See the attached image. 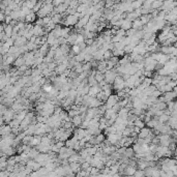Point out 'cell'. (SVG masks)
<instances>
[{"label": "cell", "instance_id": "1", "mask_svg": "<svg viewBox=\"0 0 177 177\" xmlns=\"http://www.w3.org/2000/svg\"><path fill=\"white\" fill-rule=\"evenodd\" d=\"M124 87H125V80L123 79V77L121 75H118L113 83V89L116 92H118V91L124 89Z\"/></svg>", "mask_w": 177, "mask_h": 177}, {"label": "cell", "instance_id": "2", "mask_svg": "<svg viewBox=\"0 0 177 177\" xmlns=\"http://www.w3.org/2000/svg\"><path fill=\"white\" fill-rule=\"evenodd\" d=\"M79 20H80V18H79L76 14H70V15H68L66 19L62 21V24H63L64 26H70V27H72V26L77 25Z\"/></svg>", "mask_w": 177, "mask_h": 177}, {"label": "cell", "instance_id": "3", "mask_svg": "<svg viewBox=\"0 0 177 177\" xmlns=\"http://www.w3.org/2000/svg\"><path fill=\"white\" fill-rule=\"evenodd\" d=\"M158 141H160V145L162 146H169L171 142L176 141L173 137H171L170 134H160L158 136Z\"/></svg>", "mask_w": 177, "mask_h": 177}, {"label": "cell", "instance_id": "4", "mask_svg": "<svg viewBox=\"0 0 177 177\" xmlns=\"http://www.w3.org/2000/svg\"><path fill=\"white\" fill-rule=\"evenodd\" d=\"M119 99H120V97L118 96V94H111L110 95V96L108 97L107 101L105 103L107 109H111V108H113V106L116 105V104L119 101Z\"/></svg>", "mask_w": 177, "mask_h": 177}, {"label": "cell", "instance_id": "5", "mask_svg": "<svg viewBox=\"0 0 177 177\" xmlns=\"http://www.w3.org/2000/svg\"><path fill=\"white\" fill-rule=\"evenodd\" d=\"M83 119L82 118V116L79 114V115H76V116H74V117L72 118V122H73V124H74V127H81L82 125V123H83Z\"/></svg>", "mask_w": 177, "mask_h": 177}, {"label": "cell", "instance_id": "6", "mask_svg": "<svg viewBox=\"0 0 177 177\" xmlns=\"http://www.w3.org/2000/svg\"><path fill=\"white\" fill-rule=\"evenodd\" d=\"M36 17H37V14H35L33 11L31 13H29L28 15H26L25 17V22L26 23H33L36 21Z\"/></svg>", "mask_w": 177, "mask_h": 177}, {"label": "cell", "instance_id": "7", "mask_svg": "<svg viewBox=\"0 0 177 177\" xmlns=\"http://www.w3.org/2000/svg\"><path fill=\"white\" fill-rule=\"evenodd\" d=\"M25 62H26L25 57H24V55H21V56H19L18 58H16V61H15V63H14L13 65L19 68L20 66L24 65V64H25Z\"/></svg>", "mask_w": 177, "mask_h": 177}, {"label": "cell", "instance_id": "8", "mask_svg": "<svg viewBox=\"0 0 177 177\" xmlns=\"http://www.w3.org/2000/svg\"><path fill=\"white\" fill-rule=\"evenodd\" d=\"M120 28H122V29H124L127 31L129 29L133 28V21H131V20H129V19H124L122 21V24H121Z\"/></svg>", "mask_w": 177, "mask_h": 177}, {"label": "cell", "instance_id": "9", "mask_svg": "<svg viewBox=\"0 0 177 177\" xmlns=\"http://www.w3.org/2000/svg\"><path fill=\"white\" fill-rule=\"evenodd\" d=\"M136 171H137V167L132 166V165H127L125 170L123 171V174L125 175H135Z\"/></svg>", "mask_w": 177, "mask_h": 177}, {"label": "cell", "instance_id": "10", "mask_svg": "<svg viewBox=\"0 0 177 177\" xmlns=\"http://www.w3.org/2000/svg\"><path fill=\"white\" fill-rule=\"evenodd\" d=\"M77 37H78V33H76V32H73V33L70 34V36H68V42L71 45V46H73V45L76 44L77 42Z\"/></svg>", "mask_w": 177, "mask_h": 177}, {"label": "cell", "instance_id": "11", "mask_svg": "<svg viewBox=\"0 0 177 177\" xmlns=\"http://www.w3.org/2000/svg\"><path fill=\"white\" fill-rule=\"evenodd\" d=\"M163 4H164V1H163V0H154L153 2H152L151 9H153V11H155V9H160V7L163 6Z\"/></svg>", "mask_w": 177, "mask_h": 177}, {"label": "cell", "instance_id": "12", "mask_svg": "<svg viewBox=\"0 0 177 177\" xmlns=\"http://www.w3.org/2000/svg\"><path fill=\"white\" fill-rule=\"evenodd\" d=\"M135 150H134V148L133 147H127V150H125V154L124 155L127 156V158H135Z\"/></svg>", "mask_w": 177, "mask_h": 177}, {"label": "cell", "instance_id": "13", "mask_svg": "<svg viewBox=\"0 0 177 177\" xmlns=\"http://www.w3.org/2000/svg\"><path fill=\"white\" fill-rule=\"evenodd\" d=\"M133 28H135L136 30H142V28H143V23L141 22V20L136 19L135 21H133Z\"/></svg>", "mask_w": 177, "mask_h": 177}, {"label": "cell", "instance_id": "14", "mask_svg": "<svg viewBox=\"0 0 177 177\" xmlns=\"http://www.w3.org/2000/svg\"><path fill=\"white\" fill-rule=\"evenodd\" d=\"M134 125H135V127H141V129H143V127H145L146 122L143 120V119H141L140 117H138L137 119L134 121Z\"/></svg>", "mask_w": 177, "mask_h": 177}, {"label": "cell", "instance_id": "15", "mask_svg": "<svg viewBox=\"0 0 177 177\" xmlns=\"http://www.w3.org/2000/svg\"><path fill=\"white\" fill-rule=\"evenodd\" d=\"M169 119H170V115L166 114L165 112L160 116H158V120H160V122H162V123H168Z\"/></svg>", "mask_w": 177, "mask_h": 177}, {"label": "cell", "instance_id": "16", "mask_svg": "<svg viewBox=\"0 0 177 177\" xmlns=\"http://www.w3.org/2000/svg\"><path fill=\"white\" fill-rule=\"evenodd\" d=\"M54 88H55L54 85L49 84L48 82H47L46 84L42 85V91H45V92H46V93H49V92H50V91H52Z\"/></svg>", "mask_w": 177, "mask_h": 177}, {"label": "cell", "instance_id": "17", "mask_svg": "<svg viewBox=\"0 0 177 177\" xmlns=\"http://www.w3.org/2000/svg\"><path fill=\"white\" fill-rule=\"evenodd\" d=\"M56 38H57V37L54 35V33H53L52 31H51L50 33L48 34V42H48V44L50 45V47L52 46L53 44H54V42L56 40Z\"/></svg>", "mask_w": 177, "mask_h": 177}, {"label": "cell", "instance_id": "18", "mask_svg": "<svg viewBox=\"0 0 177 177\" xmlns=\"http://www.w3.org/2000/svg\"><path fill=\"white\" fill-rule=\"evenodd\" d=\"M115 113H116V112L114 111L112 108H111V109H107V111H106L105 114H104V117H106L107 119H109V118H111Z\"/></svg>", "mask_w": 177, "mask_h": 177}, {"label": "cell", "instance_id": "19", "mask_svg": "<svg viewBox=\"0 0 177 177\" xmlns=\"http://www.w3.org/2000/svg\"><path fill=\"white\" fill-rule=\"evenodd\" d=\"M124 54H125L124 50H120V49H114V50H113V55H114V56H117V57L124 56Z\"/></svg>", "mask_w": 177, "mask_h": 177}, {"label": "cell", "instance_id": "20", "mask_svg": "<svg viewBox=\"0 0 177 177\" xmlns=\"http://www.w3.org/2000/svg\"><path fill=\"white\" fill-rule=\"evenodd\" d=\"M112 56H113V51L107 50L105 52V54H104V59H105V60H110Z\"/></svg>", "mask_w": 177, "mask_h": 177}, {"label": "cell", "instance_id": "21", "mask_svg": "<svg viewBox=\"0 0 177 177\" xmlns=\"http://www.w3.org/2000/svg\"><path fill=\"white\" fill-rule=\"evenodd\" d=\"M72 51H73V52H74V54H75V55H77V54H79V53H80L82 50H81L80 46L76 44V45H73V46H72Z\"/></svg>", "mask_w": 177, "mask_h": 177}, {"label": "cell", "instance_id": "22", "mask_svg": "<svg viewBox=\"0 0 177 177\" xmlns=\"http://www.w3.org/2000/svg\"><path fill=\"white\" fill-rule=\"evenodd\" d=\"M174 158L177 160V145H176V148H175V150H174Z\"/></svg>", "mask_w": 177, "mask_h": 177}, {"label": "cell", "instance_id": "23", "mask_svg": "<svg viewBox=\"0 0 177 177\" xmlns=\"http://www.w3.org/2000/svg\"><path fill=\"white\" fill-rule=\"evenodd\" d=\"M174 46H175V48H177V42H175V44H174Z\"/></svg>", "mask_w": 177, "mask_h": 177}]
</instances>
